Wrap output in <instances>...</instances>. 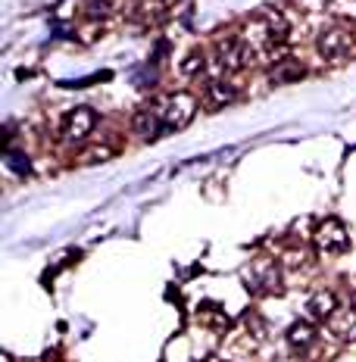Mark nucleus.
Instances as JSON below:
<instances>
[{"instance_id": "obj_1", "label": "nucleus", "mask_w": 356, "mask_h": 362, "mask_svg": "<svg viewBox=\"0 0 356 362\" xmlns=\"http://www.w3.org/2000/svg\"><path fill=\"white\" fill-rule=\"evenodd\" d=\"M156 110H160V116H163L166 132H178V128H185L197 116V97L188 94V90H176V94L166 97Z\"/></svg>"}, {"instance_id": "obj_2", "label": "nucleus", "mask_w": 356, "mask_h": 362, "mask_svg": "<svg viewBox=\"0 0 356 362\" xmlns=\"http://www.w3.org/2000/svg\"><path fill=\"white\" fill-rule=\"evenodd\" d=\"M353 44H356V35L350 32V25L338 22V25H328L319 35V54L325 59H347L353 54Z\"/></svg>"}, {"instance_id": "obj_3", "label": "nucleus", "mask_w": 356, "mask_h": 362, "mask_svg": "<svg viewBox=\"0 0 356 362\" xmlns=\"http://www.w3.org/2000/svg\"><path fill=\"white\" fill-rule=\"evenodd\" d=\"M250 57H253V47L244 41V37H225V41L216 44V63L222 66L225 72H241L250 66Z\"/></svg>"}, {"instance_id": "obj_4", "label": "nucleus", "mask_w": 356, "mask_h": 362, "mask_svg": "<svg viewBox=\"0 0 356 362\" xmlns=\"http://www.w3.org/2000/svg\"><path fill=\"white\" fill-rule=\"evenodd\" d=\"M313 244L319 247L322 253H344L350 247V235H347L344 222L338 218H325L319 228L313 231Z\"/></svg>"}, {"instance_id": "obj_5", "label": "nucleus", "mask_w": 356, "mask_h": 362, "mask_svg": "<svg viewBox=\"0 0 356 362\" xmlns=\"http://www.w3.org/2000/svg\"><path fill=\"white\" fill-rule=\"evenodd\" d=\"M97 125V112L91 107H75L69 116H66L63 122V141H69V144H81V141L91 138V132H94Z\"/></svg>"}, {"instance_id": "obj_6", "label": "nucleus", "mask_w": 356, "mask_h": 362, "mask_svg": "<svg viewBox=\"0 0 356 362\" xmlns=\"http://www.w3.org/2000/svg\"><path fill=\"white\" fill-rule=\"evenodd\" d=\"M250 288L256 293H275L282 291V269L272 259H256L253 272H250Z\"/></svg>"}, {"instance_id": "obj_7", "label": "nucleus", "mask_w": 356, "mask_h": 362, "mask_svg": "<svg viewBox=\"0 0 356 362\" xmlns=\"http://www.w3.org/2000/svg\"><path fill=\"white\" fill-rule=\"evenodd\" d=\"M328 331L335 341H356V306H338L328 319Z\"/></svg>"}, {"instance_id": "obj_8", "label": "nucleus", "mask_w": 356, "mask_h": 362, "mask_svg": "<svg viewBox=\"0 0 356 362\" xmlns=\"http://www.w3.org/2000/svg\"><path fill=\"white\" fill-rule=\"evenodd\" d=\"M134 134L144 141H154V138H160V134L166 132V125H163V116H160V110L156 107H150V110H141L138 116H134Z\"/></svg>"}, {"instance_id": "obj_9", "label": "nucleus", "mask_w": 356, "mask_h": 362, "mask_svg": "<svg viewBox=\"0 0 356 362\" xmlns=\"http://www.w3.org/2000/svg\"><path fill=\"white\" fill-rule=\"evenodd\" d=\"M128 19L138 22V25H156V22L166 19V4L163 0H141V4H132Z\"/></svg>"}, {"instance_id": "obj_10", "label": "nucleus", "mask_w": 356, "mask_h": 362, "mask_svg": "<svg viewBox=\"0 0 356 362\" xmlns=\"http://www.w3.org/2000/svg\"><path fill=\"white\" fill-rule=\"evenodd\" d=\"M272 81L275 85H291V81H300L306 75V63H300L297 57H282L275 66H272Z\"/></svg>"}, {"instance_id": "obj_11", "label": "nucleus", "mask_w": 356, "mask_h": 362, "mask_svg": "<svg viewBox=\"0 0 356 362\" xmlns=\"http://www.w3.org/2000/svg\"><path fill=\"white\" fill-rule=\"evenodd\" d=\"M335 309H338V297L331 291H319V293H313V297L306 300L309 322H328Z\"/></svg>"}, {"instance_id": "obj_12", "label": "nucleus", "mask_w": 356, "mask_h": 362, "mask_svg": "<svg viewBox=\"0 0 356 362\" xmlns=\"http://www.w3.org/2000/svg\"><path fill=\"white\" fill-rule=\"evenodd\" d=\"M238 97V85L229 78H216V81H209V88H207V100H209V110H222V107H229V103Z\"/></svg>"}, {"instance_id": "obj_13", "label": "nucleus", "mask_w": 356, "mask_h": 362, "mask_svg": "<svg viewBox=\"0 0 356 362\" xmlns=\"http://www.w3.org/2000/svg\"><path fill=\"white\" fill-rule=\"evenodd\" d=\"M316 344V322H294L287 328V346L294 350H306V346Z\"/></svg>"}, {"instance_id": "obj_14", "label": "nucleus", "mask_w": 356, "mask_h": 362, "mask_svg": "<svg viewBox=\"0 0 356 362\" xmlns=\"http://www.w3.org/2000/svg\"><path fill=\"white\" fill-rule=\"evenodd\" d=\"M113 13V0H88L85 4V16L88 19H103Z\"/></svg>"}, {"instance_id": "obj_15", "label": "nucleus", "mask_w": 356, "mask_h": 362, "mask_svg": "<svg viewBox=\"0 0 356 362\" xmlns=\"http://www.w3.org/2000/svg\"><path fill=\"white\" fill-rule=\"evenodd\" d=\"M203 66H207V57H203V54H191L188 59H181V75H200Z\"/></svg>"}, {"instance_id": "obj_16", "label": "nucleus", "mask_w": 356, "mask_h": 362, "mask_svg": "<svg viewBox=\"0 0 356 362\" xmlns=\"http://www.w3.org/2000/svg\"><path fill=\"white\" fill-rule=\"evenodd\" d=\"M6 165H10L16 175H28V172H32V163H28V156H22V153H6Z\"/></svg>"}, {"instance_id": "obj_17", "label": "nucleus", "mask_w": 356, "mask_h": 362, "mask_svg": "<svg viewBox=\"0 0 356 362\" xmlns=\"http://www.w3.org/2000/svg\"><path fill=\"white\" fill-rule=\"evenodd\" d=\"M110 78V72H97V75H88V78H69V81H63L66 88H85V85H97V81H107Z\"/></svg>"}, {"instance_id": "obj_18", "label": "nucleus", "mask_w": 356, "mask_h": 362, "mask_svg": "<svg viewBox=\"0 0 356 362\" xmlns=\"http://www.w3.org/2000/svg\"><path fill=\"white\" fill-rule=\"evenodd\" d=\"M154 78H156V66L154 63H150L144 72H134V85H141V88H150L154 85Z\"/></svg>"}, {"instance_id": "obj_19", "label": "nucleus", "mask_w": 356, "mask_h": 362, "mask_svg": "<svg viewBox=\"0 0 356 362\" xmlns=\"http://www.w3.org/2000/svg\"><path fill=\"white\" fill-rule=\"evenodd\" d=\"M110 150L107 147H91V150H85V163H103V160H110Z\"/></svg>"}, {"instance_id": "obj_20", "label": "nucleus", "mask_w": 356, "mask_h": 362, "mask_svg": "<svg viewBox=\"0 0 356 362\" xmlns=\"http://www.w3.org/2000/svg\"><path fill=\"white\" fill-rule=\"evenodd\" d=\"M54 37H72V32L66 25H59V22H54Z\"/></svg>"}, {"instance_id": "obj_21", "label": "nucleus", "mask_w": 356, "mask_h": 362, "mask_svg": "<svg viewBox=\"0 0 356 362\" xmlns=\"http://www.w3.org/2000/svg\"><path fill=\"white\" fill-rule=\"evenodd\" d=\"M209 362H219V359H209Z\"/></svg>"}]
</instances>
